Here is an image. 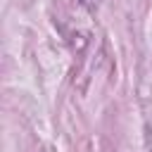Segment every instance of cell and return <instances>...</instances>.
<instances>
[{"mask_svg":"<svg viewBox=\"0 0 152 152\" xmlns=\"http://www.w3.org/2000/svg\"><path fill=\"white\" fill-rule=\"evenodd\" d=\"M78 2H81V5H86V7H93V2H95V0H78Z\"/></svg>","mask_w":152,"mask_h":152,"instance_id":"1","label":"cell"}]
</instances>
